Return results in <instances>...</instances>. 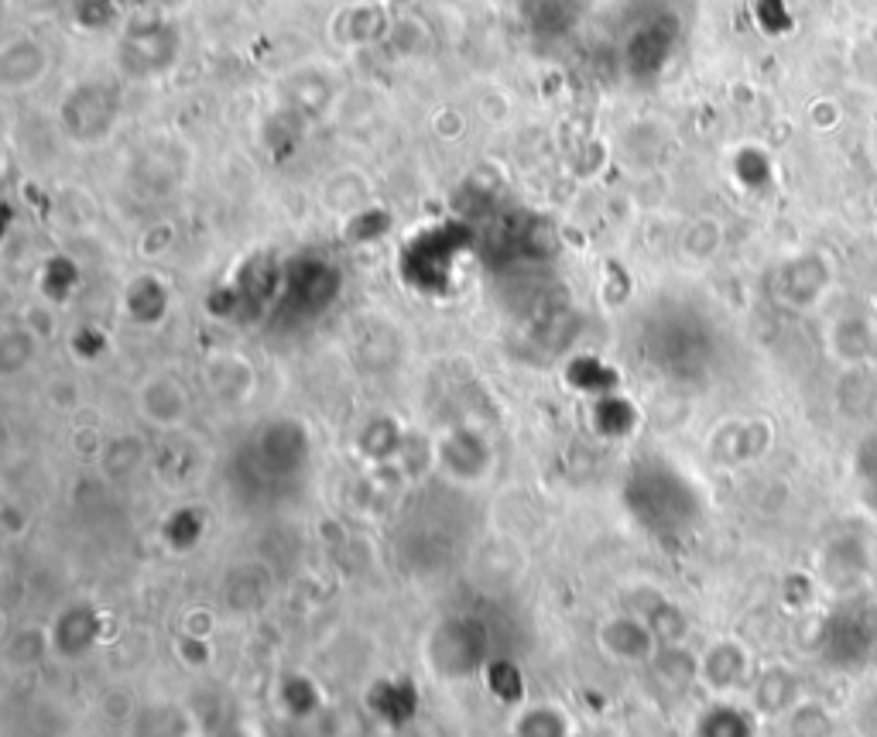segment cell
Masks as SVG:
<instances>
[{
  "instance_id": "6da1fadb",
  "label": "cell",
  "mask_w": 877,
  "mask_h": 737,
  "mask_svg": "<svg viewBox=\"0 0 877 737\" xmlns=\"http://www.w3.org/2000/svg\"><path fill=\"white\" fill-rule=\"evenodd\" d=\"M823 645L843 666H860L877 655V604L860 597L843 600L823 624Z\"/></svg>"
},
{
  "instance_id": "7a4b0ae2",
  "label": "cell",
  "mask_w": 877,
  "mask_h": 737,
  "mask_svg": "<svg viewBox=\"0 0 877 737\" xmlns=\"http://www.w3.org/2000/svg\"><path fill=\"white\" fill-rule=\"evenodd\" d=\"M62 120L79 141H96L107 131H114L117 120V96L103 90L100 83H79L62 103Z\"/></svg>"
},
{
  "instance_id": "3957f363",
  "label": "cell",
  "mask_w": 877,
  "mask_h": 737,
  "mask_svg": "<svg viewBox=\"0 0 877 737\" xmlns=\"http://www.w3.org/2000/svg\"><path fill=\"white\" fill-rule=\"evenodd\" d=\"M172 55H175V35L165 24H158V28H138L124 42V66L131 72H141V76L165 69L168 62H172Z\"/></svg>"
},
{
  "instance_id": "277c9868",
  "label": "cell",
  "mask_w": 877,
  "mask_h": 737,
  "mask_svg": "<svg viewBox=\"0 0 877 737\" xmlns=\"http://www.w3.org/2000/svg\"><path fill=\"white\" fill-rule=\"evenodd\" d=\"M45 69V52L31 38H14L0 52V79L7 83V90H31L45 76Z\"/></svg>"
},
{
  "instance_id": "5b68a950",
  "label": "cell",
  "mask_w": 877,
  "mask_h": 737,
  "mask_svg": "<svg viewBox=\"0 0 877 737\" xmlns=\"http://www.w3.org/2000/svg\"><path fill=\"white\" fill-rule=\"evenodd\" d=\"M141 412L158 426H179L189 415V395L175 378H151L141 388Z\"/></svg>"
},
{
  "instance_id": "8992f818",
  "label": "cell",
  "mask_w": 877,
  "mask_h": 737,
  "mask_svg": "<svg viewBox=\"0 0 877 737\" xmlns=\"http://www.w3.org/2000/svg\"><path fill=\"white\" fill-rule=\"evenodd\" d=\"M672 52V35L662 28V24H645V28H638L631 38H627V69L634 72V76H655L658 69L665 66V59H669Z\"/></svg>"
},
{
  "instance_id": "52a82bcc",
  "label": "cell",
  "mask_w": 877,
  "mask_h": 737,
  "mask_svg": "<svg viewBox=\"0 0 877 737\" xmlns=\"http://www.w3.org/2000/svg\"><path fill=\"white\" fill-rule=\"evenodd\" d=\"M528 21L535 35L559 38L573 21V0H528Z\"/></svg>"
},
{
  "instance_id": "ba28073f",
  "label": "cell",
  "mask_w": 877,
  "mask_h": 737,
  "mask_svg": "<svg viewBox=\"0 0 877 737\" xmlns=\"http://www.w3.org/2000/svg\"><path fill=\"white\" fill-rule=\"evenodd\" d=\"M857 474L864 480V498L877 508V439H867L857 450Z\"/></svg>"
}]
</instances>
